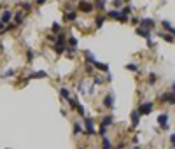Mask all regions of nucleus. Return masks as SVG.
I'll return each instance as SVG.
<instances>
[{"label":"nucleus","instance_id":"1","mask_svg":"<svg viewBox=\"0 0 175 149\" xmlns=\"http://www.w3.org/2000/svg\"><path fill=\"white\" fill-rule=\"evenodd\" d=\"M153 109H154V104L153 102H145V104H140V107H138V114H142V116H147V114H151L153 112Z\"/></svg>","mask_w":175,"mask_h":149},{"label":"nucleus","instance_id":"2","mask_svg":"<svg viewBox=\"0 0 175 149\" xmlns=\"http://www.w3.org/2000/svg\"><path fill=\"white\" fill-rule=\"evenodd\" d=\"M84 126H86V133L88 135H93L95 133V128H93V119L89 116H84Z\"/></svg>","mask_w":175,"mask_h":149},{"label":"nucleus","instance_id":"3","mask_svg":"<svg viewBox=\"0 0 175 149\" xmlns=\"http://www.w3.org/2000/svg\"><path fill=\"white\" fill-rule=\"evenodd\" d=\"M158 123H160V126H161L163 130H168V114H167V112L161 114V116L158 118Z\"/></svg>","mask_w":175,"mask_h":149},{"label":"nucleus","instance_id":"4","mask_svg":"<svg viewBox=\"0 0 175 149\" xmlns=\"http://www.w3.org/2000/svg\"><path fill=\"white\" fill-rule=\"evenodd\" d=\"M93 67L95 68H98V70H102V72H109V65L107 63H100V61H93Z\"/></svg>","mask_w":175,"mask_h":149},{"label":"nucleus","instance_id":"5","mask_svg":"<svg viewBox=\"0 0 175 149\" xmlns=\"http://www.w3.org/2000/svg\"><path fill=\"white\" fill-rule=\"evenodd\" d=\"M79 9H81V11H86V12H91V11H93V5H91L89 2H86V0H84V2H81V4H79Z\"/></svg>","mask_w":175,"mask_h":149},{"label":"nucleus","instance_id":"6","mask_svg":"<svg viewBox=\"0 0 175 149\" xmlns=\"http://www.w3.org/2000/svg\"><path fill=\"white\" fill-rule=\"evenodd\" d=\"M11 19H12V12H11V11H4V12H2V19H0V21L5 25V23H9Z\"/></svg>","mask_w":175,"mask_h":149},{"label":"nucleus","instance_id":"7","mask_svg":"<svg viewBox=\"0 0 175 149\" xmlns=\"http://www.w3.org/2000/svg\"><path fill=\"white\" fill-rule=\"evenodd\" d=\"M103 105H105L107 109H110V107L114 105V95H107V97L103 98Z\"/></svg>","mask_w":175,"mask_h":149},{"label":"nucleus","instance_id":"8","mask_svg":"<svg viewBox=\"0 0 175 149\" xmlns=\"http://www.w3.org/2000/svg\"><path fill=\"white\" fill-rule=\"evenodd\" d=\"M161 100H163V102H168V104H174V91L165 93V95L161 97Z\"/></svg>","mask_w":175,"mask_h":149},{"label":"nucleus","instance_id":"9","mask_svg":"<svg viewBox=\"0 0 175 149\" xmlns=\"http://www.w3.org/2000/svg\"><path fill=\"white\" fill-rule=\"evenodd\" d=\"M138 118H140V114L137 111H133L131 112V126H138Z\"/></svg>","mask_w":175,"mask_h":149},{"label":"nucleus","instance_id":"10","mask_svg":"<svg viewBox=\"0 0 175 149\" xmlns=\"http://www.w3.org/2000/svg\"><path fill=\"white\" fill-rule=\"evenodd\" d=\"M75 18H77L75 11H68V12H65V19H67V21H74Z\"/></svg>","mask_w":175,"mask_h":149},{"label":"nucleus","instance_id":"11","mask_svg":"<svg viewBox=\"0 0 175 149\" xmlns=\"http://www.w3.org/2000/svg\"><path fill=\"white\" fill-rule=\"evenodd\" d=\"M23 19H25V12H23V11L16 12V18H14V25H16V23H21Z\"/></svg>","mask_w":175,"mask_h":149},{"label":"nucleus","instance_id":"12","mask_svg":"<svg viewBox=\"0 0 175 149\" xmlns=\"http://www.w3.org/2000/svg\"><path fill=\"white\" fill-rule=\"evenodd\" d=\"M112 123V116H107V118H103V121H102V128H109V125Z\"/></svg>","mask_w":175,"mask_h":149},{"label":"nucleus","instance_id":"13","mask_svg":"<svg viewBox=\"0 0 175 149\" xmlns=\"http://www.w3.org/2000/svg\"><path fill=\"white\" fill-rule=\"evenodd\" d=\"M40 77H47L46 72H35V74H30V79H40Z\"/></svg>","mask_w":175,"mask_h":149},{"label":"nucleus","instance_id":"14","mask_svg":"<svg viewBox=\"0 0 175 149\" xmlns=\"http://www.w3.org/2000/svg\"><path fill=\"white\" fill-rule=\"evenodd\" d=\"M67 102L70 104V107H72V109H75V107L79 105V104H77V100H75V97H68V98H67Z\"/></svg>","mask_w":175,"mask_h":149},{"label":"nucleus","instance_id":"15","mask_svg":"<svg viewBox=\"0 0 175 149\" xmlns=\"http://www.w3.org/2000/svg\"><path fill=\"white\" fill-rule=\"evenodd\" d=\"M109 18H112V19H119V11H116V9H112V11L109 12Z\"/></svg>","mask_w":175,"mask_h":149},{"label":"nucleus","instance_id":"16","mask_svg":"<svg viewBox=\"0 0 175 149\" xmlns=\"http://www.w3.org/2000/svg\"><path fill=\"white\" fill-rule=\"evenodd\" d=\"M68 47H72V49H75V47H77V40H75L74 37H70V39H68Z\"/></svg>","mask_w":175,"mask_h":149},{"label":"nucleus","instance_id":"17","mask_svg":"<svg viewBox=\"0 0 175 149\" xmlns=\"http://www.w3.org/2000/svg\"><path fill=\"white\" fill-rule=\"evenodd\" d=\"M163 26H165V28H167V30H168V32H170V35H172V33H174V26H172V25H170V23H168V21H163Z\"/></svg>","mask_w":175,"mask_h":149},{"label":"nucleus","instance_id":"18","mask_svg":"<svg viewBox=\"0 0 175 149\" xmlns=\"http://www.w3.org/2000/svg\"><path fill=\"white\" fill-rule=\"evenodd\" d=\"M103 83H105V81H103L102 77H98V76L93 79V84H95V86H100V84H103Z\"/></svg>","mask_w":175,"mask_h":149},{"label":"nucleus","instance_id":"19","mask_svg":"<svg viewBox=\"0 0 175 149\" xmlns=\"http://www.w3.org/2000/svg\"><path fill=\"white\" fill-rule=\"evenodd\" d=\"M60 30H61V25H60V23H53V32H54V33H60Z\"/></svg>","mask_w":175,"mask_h":149},{"label":"nucleus","instance_id":"20","mask_svg":"<svg viewBox=\"0 0 175 149\" xmlns=\"http://www.w3.org/2000/svg\"><path fill=\"white\" fill-rule=\"evenodd\" d=\"M84 54H86V60H88V63H93V61H95V58H93V54H91L89 51H86Z\"/></svg>","mask_w":175,"mask_h":149},{"label":"nucleus","instance_id":"21","mask_svg":"<svg viewBox=\"0 0 175 149\" xmlns=\"http://www.w3.org/2000/svg\"><path fill=\"white\" fill-rule=\"evenodd\" d=\"M81 132H82V126H81L79 123H77V125H74V133H75V135H79Z\"/></svg>","mask_w":175,"mask_h":149},{"label":"nucleus","instance_id":"22","mask_svg":"<svg viewBox=\"0 0 175 149\" xmlns=\"http://www.w3.org/2000/svg\"><path fill=\"white\" fill-rule=\"evenodd\" d=\"M60 93H61V97H63V100H67V98L70 97V93H68V90H65V88H63V90H61Z\"/></svg>","mask_w":175,"mask_h":149},{"label":"nucleus","instance_id":"23","mask_svg":"<svg viewBox=\"0 0 175 149\" xmlns=\"http://www.w3.org/2000/svg\"><path fill=\"white\" fill-rule=\"evenodd\" d=\"M156 81H158V76H156V74H151V76H149V83H151V84H154Z\"/></svg>","mask_w":175,"mask_h":149},{"label":"nucleus","instance_id":"24","mask_svg":"<svg viewBox=\"0 0 175 149\" xmlns=\"http://www.w3.org/2000/svg\"><path fill=\"white\" fill-rule=\"evenodd\" d=\"M105 7V0H96V9H103Z\"/></svg>","mask_w":175,"mask_h":149},{"label":"nucleus","instance_id":"25","mask_svg":"<svg viewBox=\"0 0 175 149\" xmlns=\"http://www.w3.org/2000/svg\"><path fill=\"white\" fill-rule=\"evenodd\" d=\"M23 9H25V11H32V4H30V2H25V4H23Z\"/></svg>","mask_w":175,"mask_h":149},{"label":"nucleus","instance_id":"26","mask_svg":"<svg viewBox=\"0 0 175 149\" xmlns=\"http://www.w3.org/2000/svg\"><path fill=\"white\" fill-rule=\"evenodd\" d=\"M103 21H105V18H103V16H102V18H98V19H96V26L100 28V26L103 25Z\"/></svg>","mask_w":175,"mask_h":149},{"label":"nucleus","instance_id":"27","mask_svg":"<svg viewBox=\"0 0 175 149\" xmlns=\"http://www.w3.org/2000/svg\"><path fill=\"white\" fill-rule=\"evenodd\" d=\"M54 51H56V53H63V51H65V46H54Z\"/></svg>","mask_w":175,"mask_h":149},{"label":"nucleus","instance_id":"28","mask_svg":"<svg viewBox=\"0 0 175 149\" xmlns=\"http://www.w3.org/2000/svg\"><path fill=\"white\" fill-rule=\"evenodd\" d=\"M26 58H28V61H32V60H33V51H32V49H28V53H26Z\"/></svg>","mask_w":175,"mask_h":149},{"label":"nucleus","instance_id":"29","mask_svg":"<svg viewBox=\"0 0 175 149\" xmlns=\"http://www.w3.org/2000/svg\"><path fill=\"white\" fill-rule=\"evenodd\" d=\"M163 39L168 40V42H174V35H163Z\"/></svg>","mask_w":175,"mask_h":149},{"label":"nucleus","instance_id":"30","mask_svg":"<svg viewBox=\"0 0 175 149\" xmlns=\"http://www.w3.org/2000/svg\"><path fill=\"white\" fill-rule=\"evenodd\" d=\"M126 68H128V70H137V65H135V63H130Z\"/></svg>","mask_w":175,"mask_h":149},{"label":"nucleus","instance_id":"31","mask_svg":"<svg viewBox=\"0 0 175 149\" xmlns=\"http://www.w3.org/2000/svg\"><path fill=\"white\" fill-rule=\"evenodd\" d=\"M86 72H88V74H93V67H91V65H89V63H88V65H86Z\"/></svg>","mask_w":175,"mask_h":149},{"label":"nucleus","instance_id":"32","mask_svg":"<svg viewBox=\"0 0 175 149\" xmlns=\"http://www.w3.org/2000/svg\"><path fill=\"white\" fill-rule=\"evenodd\" d=\"M12 76H14V70H9V72L4 74V77H12Z\"/></svg>","mask_w":175,"mask_h":149},{"label":"nucleus","instance_id":"33","mask_svg":"<svg viewBox=\"0 0 175 149\" xmlns=\"http://www.w3.org/2000/svg\"><path fill=\"white\" fill-rule=\"evenodd\" d=\"M105 132H107V128H102V126H100V135H102V137L105 135Z\"/></svg>","mask_w":175,"mask_h":149},{"label":"nucleus","instance_id":"34","mask_svg":"<svg viewBox=\"0 0 175 149\" xmlns=\"http://www.w3.org/2000/svg\"><path fill=\"white\" fill-rule=\"evenodd\" d=\"M121 4H123V0H114V5H116V7H119Z\"/></svg>","mask_w":175,"mask_h":149},{"label":"nucleus","instance_id":"35","mask_svg":"<svg viewBox=\"0 0 175 149\" xmlns=\"http://www.w3.org/2000/svg\"><path fill=\"white\" fill-rule=\"evenodd\" d=\"M46 2H47V0H37V4H40V5H42V4H46Z\"/></svg>","mask_w":175,"mask_h":149},{"label":"nucleus","instance_id":"36","mask_svg":"<svg viewBox=\"0 0 175 149\" xmlns=\"http://www.w3.org/2000/svg\"><path fill=\"white\" fill-rule=\"evenodd\" d=\"M4 26H5V25H4V23H2V21H0V32H2V30H4Z\"/></svg>","mask_w":175,"mask_h":149},{"label":"nucleus","instance_id":"37","mask_svg":"<svg viewBox=\"0 0 175 149\" xmlns=\"http://www.w3.org/2000/svg\"><path fill=\"white\" fill-rule=\"evenodd\" d=\"M116 149H123V144H119V146H117Z\"/></svg>","mask_w":175,"mask_h":149},{"label":"nucleus","instance_id":"38","mask_svg":"<svg viewBox=\"0 0 175 149\" xmlns=\"http://www.w3.org/2000/svg\"><path fill=\"white\" fill-rule=\"evenodd\" d=\"M133 149H140V146H135V148H133Z\"/></svg>","mask_w":175,"mask_h":149},{"label":"nucleus","instance_id":"39","mask_svg":"<svg viewBox=\"0 0 175 149\" xmlns=\"http://www.w3.org/2000/svg\"><path fill=\"white\" fill-rule=\"evenodd\" d=\"M79 149H82V148H79Z\"/></svg>","mask_w":175,"mask_h":149}]
</instances>
